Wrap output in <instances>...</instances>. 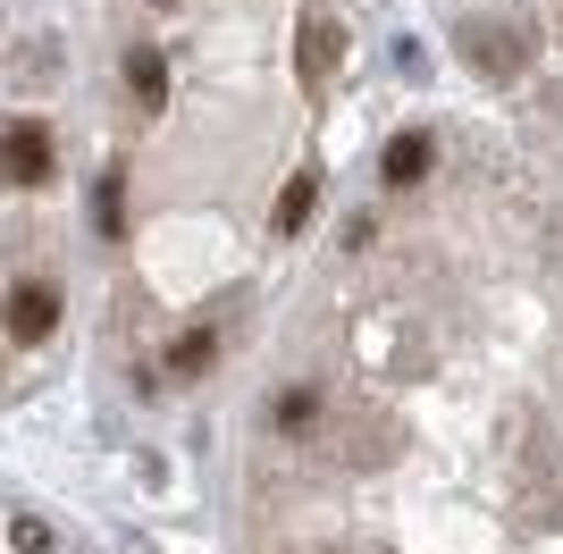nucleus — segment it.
<instances>
[{
	"mask_svg": "<svg viewBox=\"0 0 563 554\" xmlns=\"http://www.w3.org/2000/svg\"><path fill=\"white\" fill-rule=\"evenodd\" d=\"M295 68H303V92H311V101L336 85V68H345V25H336L329 9H303V34H295Z\"/></svg>",
	"mask_w": 563,
	"mask_h": 554,
	"instance_id": "nucleus-1",
	"label": "nucleus"
},
{
	"mask_svg": "<svg viewBox=\"0 0 563 554\" xmlns=\"http://www.w3.org/2000/svg\"><path fill=\"white\" fill-rule=\"evenodd\" d=\"M51 328H59V295H51L43 277H18V286H9V336H18V345H43Z\"/></svg>",
	"mask_w": 563,
	"mask_h": 554,
	"instance_id": "nucleus-2",
	"label": "nucleus"
},
{
	"mask_svg": "<svg viewBox=\"0 0 563 554\" xmlns=\"http://www.w3.org/2000/svg\"><path fill=\"white\" fill-rule=\"evenodd\" d=\"M463 51H471V68H488V76H521V34L514 25H463Z\"/></svg>",
	"mask_w": 563,
	"mask_h": 554,
	"instance_id": "nucleus-3",
	"label": "nucleus"
},
{
	"mask_svg": "<svg viewBox=\"0 0 563 554\" xmlns=\"http://www.w3.org/2000/svg\"><path fill=\"white\" fill-rule=\"evenodd\" d=\"M9 177H18V185L51 177V126H43V118H18V126H9Z\"/></svg>",
	"mask_w": 563,
	"mask_h": 554,
	"instance_id": "nucleus-4",
	"label": "nucleus"
},
{
	"mask_svg": "<svg viewBox=\"0 0 563 554\" xmlns=\"http://www.w3.org/2000/svg\"><path fill=\"white\" fill-rule=\"evenodd\" d=\"M429 160H438V152H429V135H396L387 152H378V177L404 193V185H421V177H429Z\"/></svg>",
	"mask_w": 563,
	"mask_h": 554,
	"instance_id": "nucleus-5",
	"label": "nucleus"
},
{
	"mask_svg": "<svg viewBox=\"0 0 563 554\" xmlns=\"http://www.w3.org/2000/svg\"><path fill=\"white\" fill-rule=\"evenodd\" d=\"M126 92H135L152 118L168 110V59H161V51H126Z\"/></svg>",
	"mask_w": 563,
	"mask_h": 554,
	"instance_id": "nucleus-6",
	"label": "nucleus"
},
{
	"mask_svg": "<svg viewBox=\"0 0 563 554\" xmlns=\"http://www.w3.org/2000/svg\"><path fill=\"white\" fill-rule=\"evenodd\" d=\"M320 412H329L320 387H286L278 403H269V429H278V437H303V429H320Z\"/></svg>",
	"mask_w": 563,
	"mask_h": 554,
	"instance_id": "nucleus-7",
	"label": "nucleus"
},
{
	"mask_svg": "<svg viewBox=\"0 0 563 554\" xmlns=\"http://www.w3.org/2000/svg\"><path fill=\"white\" fill-rule=\"evenodd\" d=\"M311 210H320V177H311V168H295V177L278 185V228H286V235H303V228H311Z\"/></svg>",
	"mask_w": 563,
	"mask_h": 554,
	"instance_id": "nucleus-8",
	"label": "nucleus"
},
{
	"mask_svg": "<svg viewBox=\"0 0 563 554\" xmlns=\"http://www.w3.org/2000/svg\"><path fill=\"white\" fill-rule=\"evenodd\" d=\"M211 362H219V336H211V328H186V336L168 345V369H177V378H194V369H211Z\"/></svg>",
	"mask_w": 563,
	"mask_h": 554,
	"instance_id": "nucleus-9",
	"label": "nucleus"
},
{
	"mask_svg": "<svg viewBox=\"0 0 563 554\" xmlns=\"http://www.w3.org/2000/svg\"><path fill=\"white\" fill-rule=\"evenodd\" d=\"M118 202H126V177L110 168V177H101V235H118V228H126V210H118Z\"/></svg>",
	"mask_w": 563,
	"mask_h": 554,
	"instance_id": "nucleus-10",
	"label": "nucleus"
},
{
	"mask_svg": "<svg viewBox=\"0 0 563 554\" xmlns=\"http://www.w3.org/2000/svg\"><path fill=\"white\" fill-rule=\"evenodd\" d=\"M9 538H18V554H43V546H51V530H43V521H18Z\"/></svg>",
	"mask_w": 563,
	"mask_h": 554,
	"instance_id": "nucleus-11",
	"label": "nucleus"
},
{
	"mask_svg": "<svg viewBox=\"0 0 563 554\" xmlns=\"http://www.w3.org/2000/svg\"><path fill=\"white\" fill-rule=\"evenodd\" d=\"M161 9H177V0H161Z\"/></svg>",
	"mask_w": 563,
	"mask_h": 554,
	"instance_id": "nucleus-12",
	"label": "nucleus"
}]
</instances>
